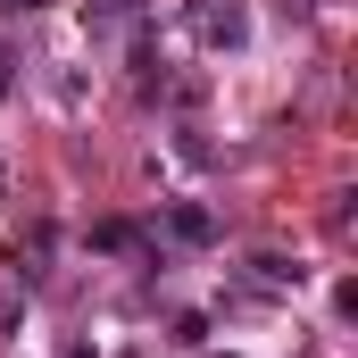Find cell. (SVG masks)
<instances>
[{"label": "cell", "instance_id": "cell-1", "mask_svg": "<svg viewBox=\"0 0 358 358\" xmlns=\"http://www.w3.org/2000/svg\"><path fill=\"white\" fill-rule=\"evenodd\" d=\"M200 34H208V50H242V42H250L242 0H208V8H200Z\"/></svg>", "mask_w": 358, "mask_h": 358}, {"label": "cell", "instance_id": "cell-2", "mask_svg": "<svg viewBox=\"0 0 358 358\" xmlns=\"http://www.w3.org/2000/svg\"><path fill=\"white\" fill-rule=\"evenodd\" d=\"M167 234L200 250V242H217V217H208V208H192V200H176V208H167Z\"/></svg>", "mask_w": 358, "mask_h": 358}, {"label": "cell", "instance_id": "cell-3", "mask_svg": "<svg viewBox=\"0 0 358 358\" xmlns=\"http://www.w3.org/2000/svg\"><path fill=\"white\" fill-rule=\"evenodd\" d=\"M92 34H117V25H142V0H84Z\"/></svg>", "mask_w": 358, "mask_h": 358}, {"label": "cell", "instance_id": "cell-4", "mask_svg": "<svg viewBox=\"0 0 358 358\" xmlns=\"http://www.w3.org/2000/svg\"><path fill=\"white\" fill-rule=\"evenodd\" d=\"M250 283H259V292H292V283H300V267H292L283 250H259V259H250Z\"/></svg>", "mask_w": 358, "mask_h": 358}, {"label": "cell", "instance_id": "cell-5", "mask_svg": "<svg viewBox=\"0 0 358 358\" xmlns=\"http://www.w3.org/2000/svg\"><path fill=\"white\" fill-rule=\"evenodd\" d=\"M92 242H100V250H142V234H134V225H100Z\"/></svg>", "mask_w": 358, "mask_h": 358}, {"label": "cell", "instance_id": "cell-6", "mask_svg": "<svg viewBox=\"0 0 358 358\" xmlns=\"http://www.w3.org/2000/svg\"><path fill=\"white\" fill-rule=\"evenodd\" d=\"M8 84H17V59H8V42H0V100H8Z\"/></svg>", "mask_w": 358, "mask_h": 358}, {"label": "cell", "instance_id": "cell-7", "mask_svg": "<svg viewBox=\"0 0 358 358\" xmlns=\"http://www.w3.org/2000/svg\"><path fill=\"white\" fill-rule=\"evenodd\" d=\"M67 358H92V350H67Z\"/></svg>", "mask_w": 358, "mask_h": 358}, {"label": "cell", "instance_id": "cell-8", "mask_svg": "<svg viewBox=\"0 0 358 358\" xmlns=\"http://www.w3.org/2000/svg\"><path fill=\"white\" fill-rule=\"evenodd\" d=\"M0 192H8V183H0Z\"/></svg>", "mask_w": 358, "mask_h": 358}]
</instances>
